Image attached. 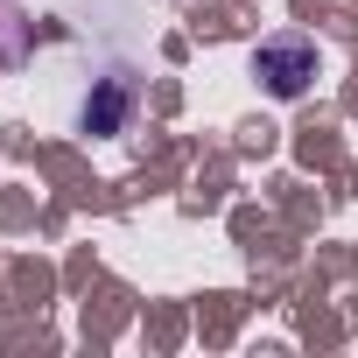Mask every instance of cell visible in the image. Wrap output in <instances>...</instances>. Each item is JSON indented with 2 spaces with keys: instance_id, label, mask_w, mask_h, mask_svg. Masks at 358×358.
<instances>
[{
  "instance_id": "obj_1",
  "label": "cell",
  "mask_w": 358,
  "mask_h": 358,
  "mask_svg": "<svg viewBox=\"0 0 358 358\" xmlns=\"http://www.w3.org/2000/svg\"><path fill=\"white\" fill-rule=\"evenodd\" d=\"M316 43L309 36H274V43H260L253 50V78L267 85V99H302L309 92V78H316Z\"/></svg>"
},
{
  "instance_id": "obj_2",
  "label": "cell",
  "mask_w": 358,
  "mask_h": 358,
  "mask_svg": "<svg viewBox=\"0 0 358 358\" xmlns=\"http://www.w3.org/2000/svg\"><path fill=\"white\" fill-rule=\"evenodd\" d=\"M127 113H134V85H127V78H99V92L85 99L78 127H85V134H106V141H113V134L127 127Z\"/></svg>"
}]
</instances>
